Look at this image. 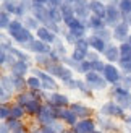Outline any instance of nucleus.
Masks as SVG:
<instances>
[{
	"label": "nucleus",
	"instance_id": "nucleus-1",
	"mask_svg": "<svg viewBox=\"0 0 131 133\" xmlns=\"http://www.w3.org/2000/svg\"><path fill=\"white\" fill-rule=\"evenodd\" d=\"M45 71H47L49 75H52L54 78L60 79L63 84L67 83V81H70V79H73V70L68 68V66L63 65V63H55V62H52L47 68H45Z\"/></svg>",
	"mask_w": 131,
	"mask_h": 133
},
{
	"label": "nucleus",
	"instance_id": "nucleus-2",
	"mask_svg": "<svg viewBox=\"0 0 131 133\" xmlns=\"http://www.w3.org/2000/svg\"><path fill=\"white\" fill-rule=\"evenodd\" d=\"M58 110L60 109H57V107H54V105L45 102L42 110L39 112V115H37L39 125H41V127H47V125H52V123L58 122Z\"/></svg>",
	"mask_w": 131,
	"mask_h": 133
},
{
	"label": "nucleus",
	"instance_id": "nucleus-3",
	"mask_svg": "<svg viewBox=\"0 0 131 133\" xmlns=\"http://www.w3.org/2000/svg\"><path fill=\"white\" fill-rule=\"evenodd\" d=\"M32 71V75H36L41 78V81H42V89L45 92H49V91H57L58 89V83H57V78H54L52 75H49L45 70L42 68H37V66H34V68L31 70Z\"/></svg>",
	"mask_w": 131,
	"mask_h": 133
},
{
	"label": "nucleus",
	"instance_id": "nucleus-4",
	"mask_svg": "<svg viewBox=\"0 0 131 133\" xmlns=\"http://www.w3.org/2000/svg\"><path fill=\"white\" fill-rule=\"evenodd\" d=\"M123 21V13L118 8V2L107 3V15H105V24L110 29H113L118 23Z\"/></svg>",
	"mask_w": 131,
	"mask_h": 133
},
{
	"label": "nucleus",
	"instance_id": "nucleus-5",
	"mask_svg": "<svg viewBox=\"0 0 131 133\" xmlns=\"http://www.w3.org/2000/svg\"><path fill=\"white\" fill-rule=\"evenodd\" d=\"M84 81L88 83V86L92 91H102V89H105L107 84H108L102 73H97V71H89L88 75H84Z\"/></svg>",
	"mask_w": 131,
	"mask_h": 133
},
{
	"label": "nucleus",
	"instance_id": "nucleus-6",
	"mask_svg": "<svg viewBox=\"0 0 131 133\" xmlns=\"http://www.w3.org/2000/svg\"><path fill=\"white\" fill-rule=\"evenodd\" d=\"M100 114L102 115H107L108 118H126L125 109H123L120 104L113 102V101H108V102L104 104L102 107H100Z\"/></svg>",
	"mask_w": 131,
	"mask_h": 133
},
{
	"label": "nucleus",
	"instance_id": "nucleus-7",
	"mask_svg": "<svg viewBox=\"0 0 131 133\" xmlns=\"http://www.w3.org/2000/svg\"><path fill=\"white\" fill-rule=\"evenodd\" d=\"M112 96L115 97V102L120 104L123 109H131V92L125 86H115L112 89Z\"/></svg>",
	"mask_w": 131,
	"mask_h": 133
},
{
	"label": "nucleus",
	"instance_id": "nucleus-8",
	"mask_svg": "<svg viewBox=\"0 0 131 133\" xmlns=\"http://www.w3.org/2000/svg\"><path fill=\"white\" fill-rule=\"evenodd\" d=\"M102 75H104V78H105V81L108 84H113V86H118V83L123 79L121 70L118 68V65H115V63H107Z\"/></svg>",
	"mask_w": 131,
	"mask_h": 133
},
{
	"label": "nucleus",
	"instance_id": "nucleus-9",
	"mask_svg": "<svg viewBox=\"0 0 131 133\" xmlns=\"http://www.w3.org/2000/svg\"><path fill=\"white\" fill-rule=\"evenodd\" d=\"M65 26H67V31H68V32H71V34H73L75 37H78V39L86 37L88 23H86V21H83V19L75 18V19H71L68 24H65Z\"/></svg>",
	"mask_w": 131,
	"mask_h": 133
},
{
	"label": "nucleus",
	"instance_id": "nucleus-10",
	"mask_svg": "<svg viewBox=\"0 0 131 133\" xmlns=\"http://www.w3.org/2000/svg\"><path fill=\"white\" fill-rule=\"evenodd\" d=\"M45 102L50 104V105H54V107L57 109H65V107H70V99L67 94H62V92H47V96H45Z\"/></svg>",
	"mask_w": 131,
	"mask_h": 133
},
{
	"label": "nucleus",
	"instance_id": "nucleus-11",
	"mask_svg": "<svg viewBox=\"0 0 131 133\" xmlns=\"http://www.w3.org/2000/svg\"><path fill=\"white\" fill-rule=\"evenodd\" d=\"M112 34H113V41L120 42V44L126 42V39H128L129 34H131V26H129V23H126V21L118 23V24H117L115 28L112 29Z\"/></svg>",
	"mask_w": 131,
	"mask_h": 133
},
{
	"label": "nucleus",
	"instance_id": "nucleus-12",
	"mask_svg": "<svg viewBox=\"0 0 131 133\" xmlns=\"http://www.w3.org/2000/svg\"><path fill=\"white\" fill-rule=\"evenodd\" d=\"M24 49H28V50L32 52L34 55H37V54H50L52 49H54V45H50V44H47V42L41 41V39L34 37Z\"/></svg>",
	"mask_w": 131,
	"mask_h": 133
},
{
	"label": "nucleus",
	"instance_id": "nucleus-13",
	"mask_svg": "<svg viewBox=\"0 0 131 133\" xmlns=\"http://www.w3.org/2000/svg\"><path fill=\"white\" fill-rule=\"evenodd\" d=\"M75 6V13H76V18L83 19V21L88 23V19L92 16L91 13V6H89V0H76L73 3Z\"/></svg>",
	"mask_w": 131,
	"mask_h": 133
},
{
	"label": "nucleus",
	"instance_id": "nucleus-14",
	"mask_svg": "<svg viewBox=\"0 0 131 133\" xmlns=\"http://www.w3.org/2000/svg\"><path fill=\"white\" fill-rule=\"evenodd\" d=\"M11 39H13L15 44L19 45V47H26V45L34 39V34H32V31H29L28 28H23L21 31H18L16 34H13Z\"/></svg>",
	"mask_w": 131,
	"mask_h": 133
},
{
	"label": "nucleus",
	"instance_id": "nucleus-15",
	"mask_svg": "<svg viewBox=\"0 0 131 133\" xmlns=\"http://www.w3.org/2000/svg\"><path fill=\"white\" fill-rule=\"evenodd\" d=\"M36 37L44 41V42H47V44H50V45H54L58 41V34H55L54 31H50L49 28H45V26H41V28L36 31Z\"/></svg>",
	"mask_w": 131,
	"mask_h": 133
},
{
	"label": "nucleus",
	"instance_id": "nucleus-16",
	"mask_svg": "<svg viewBox=\"0 0 131 133\" xmlns=\"http://www.w3.org/2000/svg\"><path fill=\"white\" fill-rule=\"evenodd\" d=\"M58 120L63 122V123H67V125H70V127H75V125L79 122V120H78V115L70 107H65V109L58 110Z\"/></svg>",
	"mask_w": 131,
	"mask_h": 133
},
{
	"label": "nucleus",
	"instance_id": "nucleus-17",
	"mask_svg": "<svg viewBox=\"0 0 131 133\" xmlns=\"http://www.w3.org/2000/svg\"><path fill=\"white\" fill-rule=\"evenodd\" d=\"M75 133H94L96 131V120L92 118H81L75 127H73Z\"/></svg>",
	"mask_w": 131,
	"mask_h": 133
},
{
	"label": "nucleus",
	"instance_id": "nucleus-18",
	"mask_svg": "<svg viewBox=\"0 0 131 133\" xmlns=\"http://www.w3.org/2000/svg\"><path fill=\"white\" fill-rule=\"evenodd\" d=\"M88 42L91 45V50H94V52H97V54H100V55H104V52H105L107 45H108L104 39H100L99 36H96L94 32L91 36H88Z\"/></svg>",
	"mask_w": 131,
	"mask_h": 133
},
{
	"label": "nucleus",
	"instance_id": "nucleus-19",
	"mask_svg": "<svg viewBox=\"0 0 131 133\" xmlns=\"http://www.w3.org/2000/svg\"><path fill=\"white\" fill-rule=\"evenodd\" d=\"M89 6H91V13L94 16H99L102 19H105L107 15V3L104 0H89Z\"/></svg>",
	"mask_w": 131,
	"mask_h": 133
},
{
	"label": "nucleus",
	"instance_id": "nucleus-20",
	"mask_svg": "<svg viewBox=\"0 0 131 133\" xmlns=\"http://www.w3.org/2000/svg\"><path fill=\"white\" fill-rule=\"evenodd\" d=\"M102 57H105L107 63H118L120 62V47L117 44L110 42L107 45V49H105V52H104Z\"/></svg>",
	"mask_w": 131,
	"mask_h": 133
},
{
	"label": "nucleus",
	"instance_id": "nucleus-21",
	"mask_svg": "<svg viewBox=\"0 0 131 133\" xmlns=\"http://www.w3.org/2000/svg\"><path fill=\"white\" fill-rule=\"evenodd\" d=\"M29 71H31L29 63L21 62V60H16L15 63H13V66L10 68V75H13V76H21V78H28L26 75H28Z\"/></svg>",
	"mask_w": 131,
	"mask_h": 133
},
{
	"label": "nucleus",
	"instance_id": "nucleus-22",
	"mask_svg": "<svg viewBox=\"0 0 131 133\" xmlns=\"http://www.w3.org/2000/svg\"><path fill=\"white\" fill-rule=\"evenodd\" d=\"M70 109L78 115V118H91L94 114V110L91 107H88V105H84V104H79V102H73L70 105Z\"/></svg>",
	"mask_w": 131,
	"mask_h": 133
},
{
	"label": "nucleus",
	"instance_id": "nucleus-23",
	"mask_svg": "<svg viewBox=\"0 0 131 133\" xmlns=\"http://www.w3.org/2000/svg\"><path fill=\"white\" fill-rule=\"evenodd\" d=\"M60 11H62V16H63V24H68L71 19L76 18L73 3H67V2H65V3L60 6Z\"/></svg>",
	"mask_w": 131,
	"mask_h": 133
},
{
	"label": "nucleus",
	"instance_id": "nucleus-24",
	"mask_svg": "<svg viewBox=\"0 0 131 133\" xmlns=\"http://www.w3.org/2000/svg\"><path fill=\"white\" fill-rule=\"evenodd\" d=\"M0 91H5L8 92L10 96H13V92L15 91V86H13V79H11V75H2V78H0Z\"/></svg>",
	"mask_w": 131,
	"mask_h": 133
},
{
	"label": "nucleus",
	"instance_id": "nucleus-25",
	"mask_svg": "<svg viewBox=\"0 0 131 133\" xmlns=\"http://www.w3.org/2000/svg\"><path fill=\"white\" fill-rule=\"evenodd\" d=\"M32 62H34V65L37 66V68L45 70V68H47V66L52 63V58H50L49 54H37V55L32 57Z\"/></svg>",
	"mask_w": 131,
	"mask_h": 133
},
{
	"label": "nucleus",
	"instance_id": "nucleus-26",
	"mask_svg": "<svg viewBox=\"0 0 131 133\" xmlns=\"http://www.w3.org/2000/svg\"><path fill=\"white\" fill-rule=\"evenodd\" d=\"M44 105L41 104V101H37V99H32V101H29L28 104L24 105V110H26V114L28 115H39V112L42 110Z\"/></svg>",
	"mask_w": 131,
	"mask_h": 133
},
{
	"label": "nucleus",
	"instance_id": "nucleus-27",
	"mask_svg": "<svg viewBox=\"0 0 131 133\" xmlns=\"http://www.w3.org/2000/svg\"><path fill=\"white\" fill-rule=\"evenodd\" d=\"M10 54L15 57L16 60H21V62H26V63H31V60H32V57H29L28 52L21 50V47H11Z\"/></svg>",
	"mask_w": 131,
	"mask_h": 133
},
{
	"label": "nucleus",
	"instance_id": "nucleus-28",
	"mask_svg": "<svg viewBox=\"0 0 131 133\" xmlns=\"http://www.w3.org/2000/svg\"><path fill=\"white\" fill-rule=\"evenodd\" d=\"M23 23H24V28H28L29 31H37L39 28H41V23H39V19L34 18V15H28V16H24L23 18Z\"/></svg>",
	"mask_w": 131,
	"mask_h": 133
},
{
	"label": "nucleus",
	"instance_id": "nucleus-29",
	"mask_svg": "<svg viewBox=\"0 0 131 133\" xmlns=\"http://www.w3.org/2000/svg\"><path fill=\"white\" fill-rule=\"evenodd\" d=\"M26 114V110L23 105H19V104H13L11 105V110H10V117H8V120H21V118L24 117Z\"/></svg>",
	"mask_w": 131,
	"mask_h": 133
},
{
	"label": "nucleus",
	"instance_id": "nucleus-30",
	"mask_svg": "<svg viewBox=\"0 0 131 133\" xmlns=\"http://www.w3.org/2000/svg\"><path fill=\"white\" fill-rule=\"evenodd\" d=\"M26 81H28V89L29 91H41L42 89V81H41V78L36 76V75H31L26 78Z\"/></svg>",
	"mask_w": 131,
	"mask_h": 133
},
{
	"label": "nucleus",
	"instance_id": "nucleus-31",
	"mask_svg": "<svg viewBox=\"0 0 131 133\" xmlns=\"http://www.w3.org/2000/svg\"><path fill=\"white\" fill-rule=\"evenodd\" d=\"M105 19H102V18H99V16H91L89 19H88V28L89 29H92V31H97V29H102V28H105Z\"/></svg>",
	"mask_w": 131,
	"mask_h": 133
},
{
	"label": "nucleus",
	"instance_id": "nucleus-32",
	"mask_svg": "<svg viewBox=\"0 0 131 133\" xmlns=\"http://www.w3.org/2000/svg\"><path fill=\"white\" fill-rule=\"evenodd\" d=\"M15 97H16V104L23 105V107H24V105L28 104L29 101L36 99V97H34V94H32V91H29V89H28V91H23V92H18Z\"/></svg>",
	"mask_w": 131,
	"mask_h": 133
},
{
	"label": "nucleus",
	"instance_id": "nucleus-33",
	"mask_svg": "<svg viewBox=\"0 0 131 133\" xmlns=\"http://www.w3.org/2000/svg\"><path fill=\"white\" fill-rule=\"evenodd\" d=\"M97 122H99V125L102 127V130H107V131H113V133L120 130V127H118V125H117V123L112 120V118H99Z\"/></svg>",
	"mask_w": 131,
	"mask_h": 133
},
{
	"label": "nucleus",
	"instance_id": "nucleus-34",
	"mask_svg": "<svg viewBox=\"0 0 131 133\" xmlns=\"http://www.w3.org/2000/svg\"><path fill=\"white\" fill-rule=\"evenodd\" d=\"M11 79H13V86H15L16 94H18V92H23V91H28V81H26V78L13 76L11 75Z\"/></svg>",
	"mask_w": 131,
	"mask_h": 133
},
{
	"label": "nucleus",
	"instance_id": "nucleus-35",
	"mask_svg": "<svg viewBox=\"0 0 131 133\" xmlns=\"http://www.w3.org/2000/svg\"><path fill=\"white\" fill-rule=\"evenodd\" d=\"M16 62V58L13 57L10 52H5V50H2L0 52V63H2V66L5 68V66H8V68H11L13 66V63Z\"/></svg>",
	"mask_w": 131,
	"mask_h": 133
},
{
	"label": "nucleus",
	"instance_id": "nucleus-36",
	"mask_svg": "<svg viewBox=\"0 0 131 133\" xmlns=\"http://www.w3.org/2000/svg\"><path fill=\"white\" fill-rule=\"evenodd\" d=\"M24 28V23H23V19H19V18H15L11 21V24L8 26V29H6V32H8V36L11 37L13 34H16L18 31H21Z\"/></svg>",
	"mask_w": 131,
	"mask_h": 133
},
{
	"label": "nucleus",
	"instance_id": "nucleus-37",
	"mask_svg": "<svg viewBox=\"0 0 131 133\" xmlns=\"http://www.w3.org/2000/svg\"><path fill=\"white\" fill-rule=\"evenodd\" d=\"M94 34L96 36H99L100 39H104L107 44H110L112 42V39H113V34H112V29L108 28V26H105V28H102V29H97V31H94Z\"/></svg>",
	"mask_w": 131,
	"mask_h": 133
},
{
	"label": "nucleus",
	"instance_id": "nucleus-38",
	"mask_svg": "<svg viewBox=\"0 0 131 133\" xmlns=\"http://www.w3.org/2000/svg\"><path fill=\"white\" fill-rule=\"evenodd\" d=\"M63 122H55L52 125H47V127H41V131L42 133H63L65 128H63Z\"/></svg>",
	"mask_w": 131,
	"mask_h": 133
},
{
	"label": "nucleus",
	"instance_id": "nucleus-39",
	"mask_svg": "<svg viewBox=\"0 0 131 133\" xmlns=\"http://www.w3.org/2000/svg\"><path fill=\"white\" fill-rule=\"evenodd\" d=\"M11 21H13L11 15L2 10V13H0V28H2L3 31H6V29H8V26L11 24Z\"/></svg>",
	"mask_w": 131,
	"mask_h": 133
},
{
	"label": "nucleus",
	"instance_id": "nucleus-40",
	"mask_svg": "<svg viewBox=\"0 0 131 133\" xmlns=\"http://www.w3.org/2000/svg\"><path fill=\"white\" fill-rule=\"evenodd\" d=\"M120 47V60H131V47L129 44L123 42V44H118Z\"/></svg>",
	"mask_w": 131,
	"mask_h": 133
},
{
	"label": "nucleus",
	"instance_id": "nucleus-41",
	"mask_svg": "<svg viewBox=\"0 0 131 133\" xmlns=\"http://www.w3.org/2000/svg\"><path fill=\"white\" fill-rule=\"evenodd\" d=\"M73 49H78V50H83V52H91V45L88 42V37H81V39H78L76 44L73 45Z\"/></svg>",
	"mask_w": 131,
	"mask_h": 133
},
{
	"label": "nucleus",
	"instance_id": "nucleus-42",
	"mask_svg": "<svg viewBox=\"0 0 131 133\" xmlns=\"http://www.w3.org/2000/svg\"><path fill=\"white\" fill-rule=\"evenodd\" d=\"M70 57L73 58L75 62L78 63H81L84 60H88V52H83V50H78V49H73V52L70 54Z\"/></svg>",
	"mask_w": 131,
	"mask_h": 133
},
{
	"label": "nucleus",
	"instance_id": "nucleus-43",
	"mask_svg": "<svg viewBox=\"0 0 131 133\" xmlns=\"http://www.w3.org/2000/svg\"><path fill=\"white\" fill-rule=\"evenodd\" d=\"M76 89H79L83 94H86L88 97H92V89L88 86V83L84 81V79H78V86H76Z\"/></svg>",
	"mask_w": 131,
	"mask_h": 133
},
{
	"label": "nucleus",
	"instance_id": "nucleus-44",
	"mask_svg": "<svg viewBox=\"0 0 131 133\" xmlns=\"http://www.w3.org/2000/svg\"><path fill=\"white\" fill-rule=\"evenodd\" d=\"M0 47H2V50H5V52H10L11 47H15V45H13V39L11 37L6 39V34H2V39H0Z\"/></svg>",
	"mask_w": 131,
	"mask_h": 133
},
{
	"label": "nucleus",
	"instance_id": "nucleus-45",
	"mask_svg": "<svg viewBox=\"0 0 131 133\" xmlns=\"http://www.w3.org/2000/svg\"><path fill=\"white\" fill-rule=\"evenodd\" d=\"M118 8L121 10L123 16L131 15V0H118Z\"/></svg>",
	"mask_w": 131,
	"mask_h": 133
},
{
	"label": "nucleus",
	"instance_id": "nucleus-46",
	"mask_svg": "<svg viewBox=\"0 0 131 133\" xmlns=\"http://www.w3.org/2000/svg\"><path fill=\"white\" fill-rule=\"evenodd\" d=\"M6 125L10 127L11 133H15V131H21L24 130V123L21 120H6Z\"/></svg>",
	"mask_w": 131,
	"mask_h": 133
},
{
	"label": "nucleus",
	"instance_id": "nucleus-47",
	"mask_svg": "<svg viewBox=\"0 0 131 133\" xmlns=\"http://www.w3.org/2000/svg\"><path fill=\"white\" fill-rule=\"evenodd\" d=\"M54 50H57L58 54H60L62 57H68V50H67V45H65V42H62L60 39L54 44Z\"/></svg>",
	"mask_w": 131,
	"mask_h": 133
},
{
	"label": "nucleus",
	"instance_id": "nucleus-48",
	"mask_svg": "<svg viewBox=\"0 0 131 133\" xmlns=\"http://www.w3.org/2000/svg\"><path fill=\"white\" fill-rule=\"evenodd\" d=\"M49 11H50V18L54 19V21H55L57 24L63 23V16H62L60 8H49Z\"/></svg>",
	"mask_w": 131,
	"mask_h": 133
},
{
	"label": "nucleus",
	"instance_id": "nucleus-49",
	"mask_svg": "<svg viewBox=\"0 0 131 133\" xmlns=\"http://www.w3.org/2000/svg\"><path fill=\"white\" fill-rule=\"evenodd\" d=\"M117 65H118L123 75H131V60H120Z\"/></svg>",
	"mask_w": 131,
	"mask_h": 133
},
{
	"label": "nucleus",
	"instance_id": "nucleus-50",
	"mask_svg": "<svg viewBox=\"0 0 131 133\" xmlns=\"http://www.w3.org/2000/svg\"><path fill=\"white\" fill-rule=\"evenodd\" d=\"M92 63V71H97V73H104V70H105V62H102L100 58H97V60H92L91 62Z\"/></svg>",
	"mask_w": 131,
	"mask_h": 133
},
{
	"label": "nucleus",
	"instance_id": "nucleus-51",
	"mask_svg": "<svg viewBox=\"0 0 131 133\" xmlns=\"http://www.w3.org/2000/svg\"><path fill=\"white\" fill-rule=\"evenodd\" d=\"M78 71L83 73V75H88L89 71H92V63H91L89 60H84L79 63V68H78Z\"/></svg>",
	"mask_w": 131,
	"mask_h": 133
},
{
	"label": "nucleus",
	"instance_id": "nucleus-52",
	"mask_svg": "<svg viewBox=\"0 0 131 133\" xmlns=\"http://www.w3.org/2000/svg\"><path fill=\"white\" fill-rule=\"evenodd\" d=\"M10 110H11V105L8 104H2L0 105V117H2V120H8V117H10Z\"/></svg>",
	"mask_w": 131,
	"mask_h": 133
},
{
	"label": "nucleus",
	"instance_id": "nucleus-53",
	"mask_svg": "<svg viewBox=\"0 0 131 133\" xmlns=\"http://www.w3.org/2000/svg\"><path fill=\"white\" fill-rule=\"evenodd\" d=\"M63 37H65V41H67V44H71V45H75L76 41H78V37H75L71 32L68 31H63Z\"/></svg>",
	"mask_w": 131,
	"mask_h": 133
},
{
	"label": "nucleus",
	"instance_id": "nucleus-54",
	"mask_svg": "<svg viewBox=\"0 0 131 133\" xmlns=\"http://www.w3.org/2000/svg\"><path fill=\"white\" fill-rule=\"evenodd\" d=\"M63 3H65V0H49L47 6L49 8H60Z\"/></svg>",
	"mask_w": 131,
	"mask_h": 133
},
{
	"label": "nucleus",
	"instance_id": "nucleus-55",
	"mask_svg": "<svg viewBox=\"0 0 131 133\" xmlns=\"http://www.w3.org/2000/svg\"><path fill=\"white\" fill-rule=\"evenodd\" d=\"M121 83H123V86H125L126 89H128V88H131V75H123Z\"/></svg>",
	"mask_w": 131,
	"mask_h": 133
},
{
	"label": "nucleus",
	"instance_id": "nucleus-56",
	"mask_svg": "<svg viewBox=\"0 0 131 133\" xmlns=\"http://www.w3.org/2000/svg\"><path fill=\"white\" fill-rule=\"evenodd\" d=\"M0 133H11V130H10L8 125H6V122L2 123V127H0Z\"/></svg>",
	"mask_w": 131,
	"mask_h": 133
},
{
	"label": "nucleus",
	"instance_id": "nucleus-57",
	"mask_svg": "<svg viewBox=\"0 0 131 133\" xmlns=\"http://www.w3.org/2000/svg\"><path fill=\"white\" fill-rule=\"evenodd\" d=\"M125 125H126V128H128L129 133H131V115H128V117L125 118Z\"/></svg>",
	"mask_w": 131,
	"mask_h": 133
},
{
	"label": "nucleus",
	"instance_id": "nucleus-58",
	"mask_svg": "<svg viewBox=\"0 0 131 133\" xmlns=\"http://www.w3.org/2000/svg\"><path fill=\"white\" fill-rule=\"evenodd\" d=\"M32 3H39V5H47L49 0H32Z\"/></svg>",
	"mask_w": 131,
	"mask_h": 133
},
{
	"label": "nucleus",
	"instance_id": "nucleus-59",
	"mask_svg": "<svg viewBox=\"0 0 131 133\" xmlns=\"http://www.w3.org/2000/svg\"><path fill=\"white\" fill-rule=\"evenodd\" d=\"M126 44H129V47H131V34H129V37L126 39Z\"/></svg>",
	"mask_w": 131,
	"mask_h": 133
},
{
	"label": "nucleus",
	"instance_id": "nucleus-60",
	"mask_svg": "<svg viewBox=\"0 0 131 133\" xmlns=\"http://www.w3.org/2000/svg\"><path fill=\"white\" fill-rule=\"evenodd\" d=\"M29 133H42V131H41V128H39V130H32V131H29Z\"/></svg>",
	"mask_w": 131,
	"mask_h": 133
},
{
	"label": "nucleus",
	"instance_id": "nucleus-61",
	"mask_svg": "<svg viewBox=\"0 0 131 133\" xmlns=\"http://www.w3.org/2000/svg\"><path fill=\"white\" fill-rule=\"evenodd\" d=\"M65 2H67V3H75L76 0H65Z\"/></svg>",
	"mask_w": 131,
	"mask_h": 133
},
{
	"label": "nucleus",
	"instance_id": "nucleus-62",
	"mask_svg": "<svg viewBox=\"0 0 131 133\" xmlns=\"http://www.w3.org/2000/svg\"><path fill=\"white\" fill-rule=\"evenodd\" d=\"M15 133H26V130H21V131H15Z\"/></svg>",
	"mask_w": 131,
	"mask_h": 133
},
{
	"label": "nucleus",
	"instance_id": "nucleus-63",
	"mask_svg": "<svg viewBox=\"0 0 131 133\" xmlns=\"http://www.w3.org/2000/svg\"><path fill=\"white\" fill-rule=\"evenodd\" d=\"M94 133H104V131H100V130H99V131H97V130H96V131H94Z\"/></svg>",
	"mask_w": 131,
	"mask_h": 133
},
{
	"label": "nucleus",
	"instance_id": "nucleus-64",
	"mask_svg": "<svg viewBox=\"0 0 131 133\" xmlns=\"http://www.w3.org/2000/svg\"><path fill=\"white\" fill-rule=\"evenodd\" d=\"M129 110H131V109H129Z\"/></svg>",
	"mask_w": 131,
	"mask_h": 133
}]
</instances>
